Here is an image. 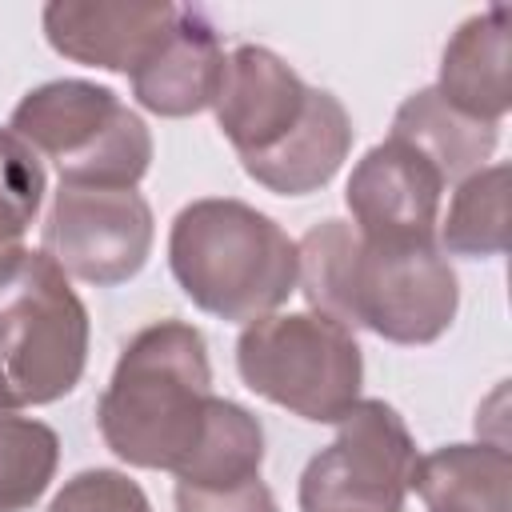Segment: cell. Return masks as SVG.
<instances>
[{
	"label": "cell",
	"mask_w": 512,
	"mask_h": 512,
	"mask_svg": "<svg viewBox=\"0 0 512 512\" xmlns=\"http://www.w3.org/2000/svg\"><path fill=\"white\" fill-rule=\"evenodd\" d=\"M308 312L392 344H432L460 312V280L440 244H376L348 220H320L296 244Z\"/></svg>",
	"instance_id": "6da1fadb"
},
{
	"label": "cell",
	"mask_w": 512,
	"mask_h": 512,
	"mask_svg": "<svg viewBox=\"0 0 512 512\" xmlns=\"http://www.w3.org/2000/svg\"><path fill=\"white\" fill-rule=\"evenodd\" d=\"M212 400L204 332L184 320H156L124 344L96 424L124 464L176 476L204 436Z\"/></svg>",
	"instance_id": "7a4b0ae2"
},
{
	"label": "cell",
	"mask_w": 512,
	"mask_h": 512,
	"mask_svg": "<svg viewBox=\"0 0 512 512\" xmlns=\"http://www.w3.org/2000/svg\"><path fill=\"white\" fill-rule=\"evenodd\" d=\"M168 268L200 312L232 324L272 316L300 276L296 240L272 216L232 196H204L176 212Z\"/></svg>",
	"instance_id": "3957f363"
},
{
	"label": "cell",
	"mask_w": 512,
	"mask_h": 512,
	"mask_svg": "<svg viewBox=\"0 0 512 512\" xmlns=\"http://www.w3.org/2000/svg\"><path fill=\"white\" fill-rule=\"evenodd\" d=\"M8 128L36 156L56 160L60 184L136 188L152 164L148 124L92 80H48L24 92Z\"/></svg>",
	"instance_id": "277c9868"
},
{
	"label": "cell",
	"mask_w": 512,
	"mask_h": 512,
	"mask_svg": "<svg viewBox=\"0 0 512 512\" xmlns=\"http://www.w3.org/2000/svg\"><path fill=\"white\" fill-rule=\"evenodd\" d=\"M88 308L40 248L0 284V376L20 408L64 400L88 364Z\"/></svg>",
	"instance_id": "5b68a950"
},
{
	"label": "cell",
	"mask_w": 512,
	"mask_h": 512,
	"mask_svg": "<svg viewBox=\"0 0 512 512\" xmlns=\"http://www.w3.org/2000/svg\"><path fill=\"white\" fill-rule=\"evenodd\" d=\"M236 372L268 404L312 424H336L360 400L364 352L344 324L320 312H272L244 324Z\"/></svg>",
	"instance_id": "8992f818"
},
{
	"label": "cell",
	"mask_w": 512,
	"mask_h": 512,
	"mask_svg": "<svg viewBox=\"0 0 512 512\" xmlns=\"http://www.w3.org/2000/svg\"><path fill=\"white\" fill-rule=\"evenodd\" d=\"M416 440L384 400H356L336 420V440L300 472V512H404Z\"/></svg>",
	"instance_id": "52a82bcc"
},
{
	"label": "cell",
	"mask_w": 512,
	"mask_h": 512,
	"mask_svg": "<svg viewBox=\"0 0 512 512\" xmlns=\"http://www.w3.org/2000/svg\"><path fill=\"white\" fill-rule=\"evenodd\" d=\"M156 240V220L136 188H84L60 184L44 220V252L68 272L96 288L132 280Z\"/></svg>",
	"instance_id": "ba28073f"
},
{
	"label": "cell",
	"mask_w": 512,
	"mask_h": 512,
	"mask_svg": "<svg viewBox=\"0 0 512 512\" xmlns=\"http://www.w3.org/2000/svg\"><path fill=\"white\" fill-rule=\"evenodd\" d=\"M444 176L404 140L368 148L344 188L352 228L376 244H436Z\"/></svg>",
	"instance_id": "9c48e42d"
},
{
	"label": "cell",
	"mask_w": 512,
	"mask_h": 512,
	"mask_svg": "<svg viewBox=\"0 0 512 512\" xmlns=\"http://www.w3.org/2000/svg\"><path fill=\"white\" fill-rule=\"evenodd\" d=\"M308 84L268 48L240 44L224 56L216 88V124L240 160L276 148L308 108Z\"/></svg>",
	"instance_id": "30bf717a"
},
{
	"label": "cell",
	"mask_w": 512,
	"mask_h": 512,
	"mask_svg": "<svg viewBox=\"0 0 512 512\" xmlns=\"http://www.w3.org/2000/svg\"><path fill=\"white\" fill-rule=\"evenodd\" d=\"M180 4H112L52 0L44 4V36L64 60L132 76L172 32Z\"/></svg>",
	"instance_id": "8fae6325"
},
{
	"label": "cell",
	"mask_w": 512,
	"mask_h": 512,
	"mask_svg": "<svg viewBox=\"0 0 512 512\" xmlns=\"http://www.w3.org/2000/svg\"><path fill=\"white\" fill-rule=\"evenodd\" d=\"M220 72H224V48L216 24L208 20L204 8H180L172 32L128 80L140 108H148L152 116L180 120L212 108Z\"/></svg>",
	"instance_id": "7c38bea8"
},
{
	"label": "cell",
	"mask_w": 512,
	"mask_h": 512,
	"mask_svg": "<svg viewBox=\"0 0 512 512\" xmlns=\"http://www.w3.org/2000/svg\"><path fill=\"white\" fill-rule=\"evenodd\" d=\"M512 12L504 4H492L476 16H468L440 56V80L432 84L456 112L500 124L512 108L508 88V60H512Z\"/></svg>",
	"instance_id": "4fadbf2b"
},
{
	"label": "cell",
	"mask_w": 512,
	"mask_h": 512,
	"mask_svg": "<svg viewBox=\"0 0 512 512\" xmlns=\"http://www.w3.org/2000/svg\"><path fill=\"white\" fill-rule=\"evenodd\" d=\"M352 136L356 132L348 108L328 88H312L300 124L276 148L248 156L240 164L260 188L276 196H308L340 172V164L352 152Z\"/></svg>",
	"instance_id": "5bb4252c"
},
{
	"label": "cell",
	"mask_w": 512,
	"mask_h": 512,
	"mask_svg": "<svg viewBox=\"0 0 512 512\" xmlns=\"http://www.w3.org/2000/svg\"><path fill=\"white\" fill-rule=\"evenodd\" d=\"M424 512H512V456L504 444H444L416 460Z\"/></svg>",
	"instance_id": "9a60e30c"
},
{
	"label": "cell",
	"mask_w": 512,
	"mask_h": 512,
	"mask_svg": "<svg viewBox=\"0 0 512 512\" xmlns=\"http://www.w3.org/2000/svg\"><path fill=\"white\" fill-rule=\"evenodd\" d=\"M392 136L412 144L444 176V184H460L472 172H480L484 160L496 152L500 124L472 120L456 112L436 88H420L396 108Z\"/></svg>",
	"instance_id": "2e32d148"
},
{
	"label": "cell",
	"mask_w": 512,
	"mask_h": 512,
	"mask_svg": "<svg viewBox=\"0 0 512 512\" xmlns=\"http://www.w3.org/2000/svg\"><path fill=\"white\" fill-rule=\"evenodd\" d=\"M260 464H264V428H260V420L244 404L216 396L212 408H208L204 436H200L196 452L188 456V464L176 472V484L232 488V484L256 480Z\"/></svg>",
	"instance_id": "e0dca14e"
},
{
	"label": "cell",
	"mask_w": 512,
	"mask_h": 512,
	"mask_svg": "<svg viewBox=\"0 0 512 512\" xmlns=\"http://www.w3.org/2000/svg\"><path fill=\"white\" fill-rule=\"evenodd\" d=\"M444 256H500L508 248V164H484L456 184L444 220L436 224Z\"/></svg>",
	"instance_id": "ac0fdd59"
},
{
	"label": "cell",
	"mask_w": 512,
	"mask_h": 512,
	"mask_svg": "<svg viewBox=\"0 0 512 512\" xmlns=\"http://www.w3.org/2000/svg\"><path fill=\"white\" fill-rule=\"evenodd\" d=\"M60 464V436L20 412L0 376V512H28L52 484Z\"/></svg>",
	"instance_id": "d6986e66"
},
{
	"label": "cell",
	"mask_w": 512,
	"mask_h": 512,
	"mask_svg": "<svg viewBox=\"0 0 512 512\" xmlns=\"http://www.w3.org/2000/svg\"><path fill=\"white\" fill-rule=\"evenodd\" d=\"M48 512H152L144 488L116 468H84L52 496Z\"/></svg>",
	"instance_id": "ffe728a7"
},
{
	"label": "cell",
	"mask_w": 512,
	"mask_h": 512,
	"mask_svg": "<svg viewBox=\"0 0 512 512\" xmlns=\"http://www.w3.org/2000/svg\"><path fill=\"white\" fill-rule=\"evenodd\" d=\"M176 512H280L268 484L244 480L232 488H192V484H176Z\"/></svg>",
	"instance_id": "44dd1931"
},
{
	"label": "cell",
	"mask_w": 512,
	"mask_h": 512,
	"mask_svg": "<svg viewBox=\"0 0 512 512\" xmlns=\"http://www.w3.org/2000/svg\"><path fill=\"white\" fill-rule=\"evenodd\" d=\"M36 216H28L24 208H16V204H8V200H0V284L20 268V260H24V232H28V224H32Z\"/></svg>",
	"instance_id": "7402d4cb"
}]
</instances>
